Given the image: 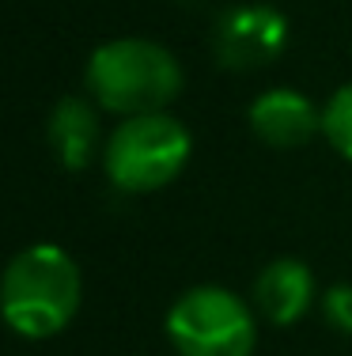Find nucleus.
Here are the masks:
<instances>
[{
	"label": "nucleus",
	"mask_w": 352,
	"mask_h": 356,
	"mask_svg": "<svg viewBox=\"0 0 352 356\" xmlns=\"http://www.w3.org/2000/svg\"><path fill=\"white\" fill-rule=\"evenodd\" d=\"M288 15L265 0H242L220 12L212 27V54L231 72H254L288 49Z\"/></svg>",
	"instance_id": "nucleus-5"
},
{
	"label": "nucleus",
	"mask_w": 352,
	"mask_h": 356,
	"mask_svg": "<svg viewBox=\"0 0 352 356\" xmlns=\"http://www.w3.org/2000/svg\"><path fill=\"white\" fill-rule=\"evenodd\" d=\"M318 300L322 296H318L315 269L303 258H288V254L265 261L262 273L254 277V288H250V303H254L258 318H265L269 326H280V330L303 322Z\"/></svg>",
	"instance_id": "nucleus-7"
},
{
	"label": "nucleus",
	"mask_w": 352,
	"mask_h": 356,
	"mask_svg": "<svg viewBox=\"0 0 352 356\" xmlns=\"http://www.w3.org/2000/svg\"><path fill=\"white\" fill-rule=\"evenodd\" d=\"M46 140L65 171H87L95 159H103V110L87 95H61L57 106L49 110Z\"/></svg>",
	"instance_id": "nucleus-8"
},
{
	"label": "nucleus",
	"mask_w": 352,
	"mask_h": 356,
	"mask_svg": "<svg viewBox=\"0 0 352 356\" xmlns=\"http://www.w3.org/2000/svg\"><path fill=\"white\" fill-rule=\"evenodd\" d=\"M194 159V133L171 110L121 118L103 144V175L117 193L148 197L174 182Z\"/></svg>",
	"instance_id": "nucleus-3"
},
{
	"label": "nucleus",
	"mask_w": 352,
	"mask_h": 356,
	"mask_svg": "<svg viewBox=\"0 0 352 356\" xmlns=\"http://www.w3.org/2000/svg\"><path fill=\"white\" fill-rule=\"evenodd\" d=\"M83 88L103 114L137 118L171 110L186 88V72L174 49L156 38H110L83 61Z\"/></svg>",
	"instance_id": "nucleus-2"
},
{
	"label": "nucleus",
	"mask_w": 352,
	"mask_h": 356,
	"mask_svg": "<svg viewBox=\"0 0 352 356\" xmlns=\"http://www.w3.org/2000/svg\"><path fill=\"white\" fill-rule=\"evenodd\" d=\"M322 137L341 159L352 163V83L333 88L322 103Z\"/></svg>",
	"instance_id": "nucleus-9"
},
{
	"label": "nucleus",
	"mask_w": 352,
	"mask_h": 356,
	"mask_svg": "<svg viewBox=\"0 0 352 356\" xmlns=\"http://www.w3.org/2000/svg\"><path fill=\"white\" fill-rule=\"evenodd\" d=\"M246 125L265 148L296 152L322 137V106L299 88H265L250 99Z\"/></svg>",
	"instance_id": "nucleus-6"
},
{
	"label": "nucleus",
	"mask_w": 352,
	"mask_h": 356,
	"mask_svg": "<svg viewBox=\"0 0 352 356\" xmlns=\"http://www.w3.org/2000/svg\"><path fill=\"white\" fill-rule=\"evenodd\" d=\"M163 334L174 356H254L258 311L224 284H194L167 307Z\"/></svg>",
	"instance_id": "nucleus-4"
},
{
	"label": "nucleus",
	"mask_w": 352,
	"mask_h": 356,
	"mask_svg": "<svg viewBox=\"0 0 352 356\" xmlns=\"http://www.w3.org/2000/svg\"><path fill=\"white\" fill-rule=\"evenodd\" d=\"M83 303V273L61 243H31L0 273V322L23 341L61 337Z\"/></svg>",
	"instance_id": "nucleus-1"
},
{
	"label": "nucleus",
	"mask_w": 352,
	"mask_h": 356,
	"mask_svg": "<svg viewBox=\"0 0 352 356\" xmlns=\"http://www.w3.org/2000/svg\"><path fill=\"white\" fill-rule=\"evenodd\" d=\"M318 303H322V318L337 334L352 337V281H337L333 288H326Z\"/></svg>",
	"instance_id": "nucleus-10"
}]
</instances>
